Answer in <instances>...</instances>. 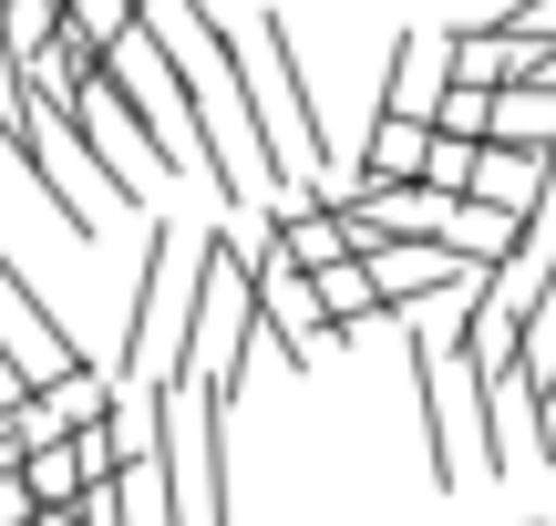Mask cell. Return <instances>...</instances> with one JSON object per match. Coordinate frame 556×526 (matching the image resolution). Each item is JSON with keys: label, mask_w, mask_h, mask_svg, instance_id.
Returning <instances> with one entry per match:
<instances>
[{"label": "cell", "mask_w": 556, "mask_h": 526, "mask_svg": "<svg viewBox=\"0 0 556 526\" xmlns=\"http://www.w3.org/2000/svg\"><path fill=\"white\" fill-rule=\"evenodd\" d=\"M197 289H206V227L144 217V268H135V310H124V383H165V372H186Z\"/></svg>", "instance_id": "1"}, {"label": "cell", "mask_w": 556, "mask_h": 526, "mask_svg": "<svg viewBox=\"0 0 556 526\" xmlns=\"http://www.w3.org/2000/svg\"><path fill=\"white\" fill-rule=\"evenodd\" d=\"M248 103H258L278 197H299V186H309V165H319V103H309V62H299L289 11H258V41H248Z\"/></svg>", "instance_id": "2"}, {"label": "cell", "mask_w": 556, "mask_h": 526, "mask_svg": "<svg viewBox=\"0 0 556 526\" xmlns=\"http://www.w3.org/2000/svg\"><path fill=\"white\" fill-rule=\"evenodd\" d=\"M258 341H268V321H258V268H248V248L227 238V227H206V289H197V341H186V372H206V383L238 403Z\"/></svg>", "instance_id": "3"}, {"label": "cell", "mask_w": 556, "mask_h": 526, "mask_svg": "<svg viewBox=\"0 0 556 526\" xmlns=\"http://www.w3.org/2000/svg\"><path fill=\"white\" fill-rule=\"evenodd\" d=\"M0 362L21 372V383H52V372H73V362H93L83 351V330L62 321V310H41V289H31V268L0 248Z\"/></svg>", "instance_id": "4"}, {"label": "cell", "mask_w": 556, "mask_h": 526, "mask_svg": "<svg viewBox=\"0 0 556 526\" xmlns=\"http://www.w3.org/2000/svg\"><path fill=\"white\" fill-rule=\"evenodd\" d=\"M454 93V32H392V73H381V114H413L433 124V103Z\"/></svg>", "instance_id": "5"}, {"label": "cell", "mask_w": 556, "mask_h": 526, "mask_svg": "<svg viewBox=\"0 0 556 526\" xmlns=\"http://www.w3.org/2000/svg\"><path fill=\"white\" fill-rule=\"evenodd\" d=\"M536 73H546V41H536V32H505V21H454V83L505 93V83H536Z\"/></svg>", "instance_id": "6"}, {"label": "cell", "mask_w": 556, "mask_h": 526, "mask_svg": "<svg viewBox=\"0 0 556 526\" xmlns=\"http://www.w3.org/2000/svg\"><path fill=\"white\" fill-rule=\"evenodd\" d=\"M361 217H371L381 238L443 248V238H454V217H464V197H443V186H371V197H361Z\"/></svg>", "instance_id": "7"}, {"label": "cell", "mask_w": 556, "mask_h": 526, "mask_svg": "<svg viewBox=\"0 0 556 526\" xmlns=\"http://www.w3.org/2000/svg\"><path fill=\"white\" fill-rule=\"evenodd\" d=\"M464 197L505 206V217H536V197H546V155H526V145H495V135H484V145H475V186H464Z\"/></svg>", "instance_id": "8"}, {"label": "cell", "mask_w": 556, "mask_h": 526, "mask_svg": "<svg viewBox=\"0 0 556 526\" xmlns=\"http://www.w3.org/2000/svg\"><path fill=\"white\" fill-rule=\"evenodd\" d=\"M422 165H433V124L371 114V135H361V176H371V186H422Z\"/></svg>", "instance_id": "9"}, {"label": "cell", "mask_w": 556, "mask_h": 526, "mask_svg": "<svg viewBox=\"0 0 556 526\" xmlns=\"http://www.w3.org/2000/svg\"><path fill=\"white\" fill-rule=\"evenodd\" d=\"M495 145L556 155V83H505V93H495Z\"/></svg>", "instance_id": "10"}, {"label": "cell", "mask_w": 556, "mask_h": 526, "mask_svg": "<svg viewBox=\"0 0 556 526\" xmlns=\"http://www.w3.org/2000/svg\"><path fill=\"white\" fill-rule=\"evenodd\" d=\"M21 475H31V496H41V506H83V486H93V465H83V434L41 444V454H31Z\"/></svg>", "instance_id": "11"}, {"label": "cell", "mask_w": 556, "mask_h": 526, "mask_svg": "<svg viewBox=\"0 0 556 526\" xmlns=\"http://www.w3.org/2000/svg\"><path fill=\"white\" fill-rule=\"evenodd\" d=\"M319 310H330L340 330H361V321H381V289H371V268H361V259H340V268H319Z\"/></svg>", "instance_id": "12"}, {"label": "cell", "mask_w": 556, "mask_h": 526, "mask_svg": "<svg viewBox=\"0 0 556 526\" xmlns=\"http://www.w3.org/2000/svg\"><path fill=\"white\" fill-rule=\"evenodd\" d=\"M135 21H144L135 0H62V32H73L83 52H114V41L135 32Z\"/></svg>", "instance_id": "13"}, {"label": "cell", "mask_w": 556, "mask_h": 526, "mask_svg": "<svg viewBox=\"0 0 556 526\" xmlns=\"http://www.w3.org/2000/svg\"><path fill=\"white\" fill-rule=\"evenodd\" d=\"M526 383H536V403L556 413V279L536 289V310H526Z\"/></svg>", "instance_id": "14"}, {"label": "cell", "mask_w": 556, "mask_h": 526, "mask_svg": "<svg viewBox=\"0 0 556 526\" xmlns=\"http://www.w3.org/2000/svg\"><path fill=\"white\" fill-rule=\"evenodd\" d=\"M433 124L464 135V145H484V135H495V93H484V83H454V93L433 103Z\"/></svg>", "instance_id": "15"}, {"label": "cell", "mask_w": 556, "mask_h": 526, "mask_svg": "<svg viewBox=\"0 0 556 526\" xmlns=\"http://www.w3.org/2000/svg\"><path fill=\"white\" fill-rule=\"evenodd\" d=\"M422 186L464 197V186H475V145H464V135H443V124H433V165H422Z\"/></svg>", "instance_id": "16"}, {"label": "cell", "mask_w": 556, "mask_h": 526, "mask_svg": "<svg viewBox=\"0 0 556 526\" xmlns=\"http://www.w3.org/2000/svg\"><path fill=\"white\" fill-rule=\"evenodd\" d=\"M0 526H41V496H31V475H0Z\"/></svg>", "instance_id": "17"}, {"label": "cell", "mask_w": 556, "mask_h": 526, "mask_svg": "<svg viewBox=\"0 0 556 526\" xmlns=\"http://www.w3.org/2000/svg\"><path fill=\"white\" fill-rule=\"evenodd\" d=\"M21 103H31V93H21V62L0 52V145H11V124H21Z\"/></svg>", "instance_id": "18"}, {"label": "cell", "mask_w": 556, "mask_h": 526, "mask_svg": "<svg viewBox=\"0 0 556 526\" xmlns=\"http://www.w3.org/2000/svg\"><path fill=\"white\" fill-rule=\"evenodd\" d=\"M516 32H536V41H556V0H536V11H526Z\"/></svg>", "instance_id": "19"}, {"label": "cell", "mask_w": 556, "mask_h": 526, "mask_svg": "<svg viewBox=\"0 0 556 526\" xmlns=\"http://www.w3.org/2000/svg\"><path fill=\"white\" fill-rule=\"evenodd\" d=\"M536 83H556V41H546V73H536Z\"/></svg>", "instance_id": "20"}, {"label": "cell", "mask_w": 556, "mask_h": 526, "mask_svg": "<svg viewBox=\"0 0 556 526\" xmlns=\"http://www.w3.org/2000/svg\"><path fill=\"white\" fill-rule=\"evenodd\" d=\"M135 11H144V0H135Z\"/></svg>", "instance_id": "21"}]
</instances>
